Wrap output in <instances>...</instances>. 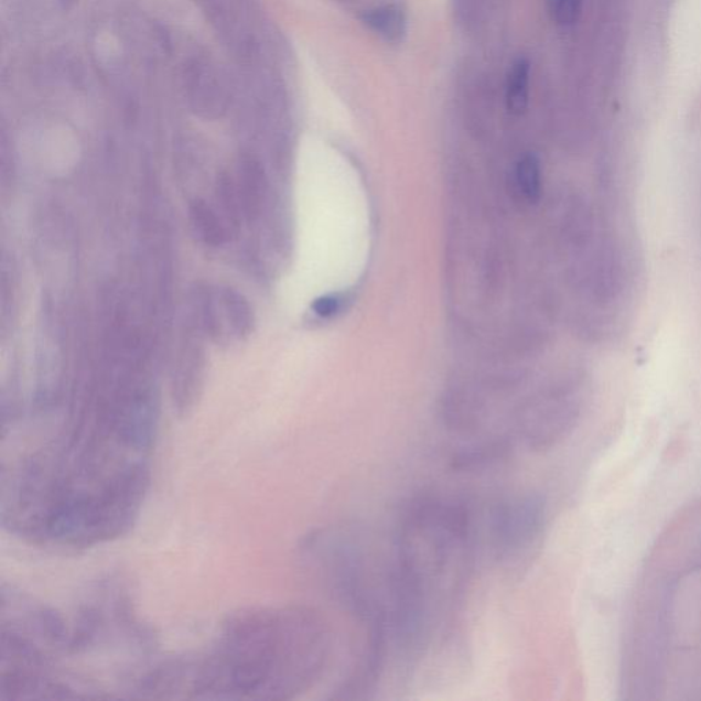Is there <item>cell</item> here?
Masks as SVG:
<instances>
[{
    "mask_svg": "<svg viewBox=\"0 0 701 701\" xmlns=\"http://www.w3.org/2000/svg\"><path fill=\"white\" fill-rule=\"evenodd\" d=\"M331 655V627L314 608H239L220 622L205 651L162 660L152 677L151 697L292 700L321 680Z\"/></svg>",
    "mask_w": 701,
    "mask_h": 701,
    "instance_id": "1",
    "label": "cell"
},
{
    "mask_svg": "<svg viewBox=\"0 0 701 701\" xmlns=\"http://www.w3.org/2000/svg\"><path fill=\"white\" fill-rule=\"evenodd\" d=\"M474 541L465 503L423 497L401 517L388 567V635L389 649L407 671L454 636Z\"/></svg>",
    "mask_w": 701,
    "mask_h": 701,
    "instance_id": "2",
    "label": "cell"
},
{
    "mask_svg": "<svg viewBox=\"0 0 701 701\" xmlns=\"http://www.w3.org/2000/svg\"><path fill=\"white\" fill-rule=\"evenodd\" d=\"M547 508L540 496L526 494L497 503L489 517V539L495 558L507 567L528 562L546 533Z\"/></svg>",
    "mask_w": 701,
    "mask_h": 701,
    "instance_id": "3",
    "label": "cell"
},
{
    "mask_svg": "<svg viewBox=\"0 0 701 701\" xmlns=\"http://www.w3.org/2000/svg\"><path fill=\"white\" fill-rule=\"evenodd\" d=\"M194 303L197 324L213 342L226 344L251 335L256 325L251 304L235 288L203 287Z\"/></svg>",
    "mask_w": 701,
    "mask_h": 701,
    "instance_id": "4",
    "label": "cell"
},
{
    "mask_svg": "<svg viewBox=\"0 0 701 701\" xmlns=\"http://www.w3.org/2000/svg\"><path fill=\"white\" fill-rule=\"evenodd\" d=\"M184 89L190 109L206 120H217L229 109L228 78L211 60H192L185 66Z\"/></svg>",
    "mask_w": 701,
    "mask_h": 701,
    "instance_id": "5",
    "label": "cell"
},
{
    "mask_svg": "<svg viewBox=\"0 0 701 701\" xmlns=\"http://www.w3.org/2000/svg\"><path fill=\"white\" fill-rule=\"evenodd\" d=\"M237 194H239L242 217L251 223L262 212L268 195V179L261 162L252 155L241 157L237 172Z\"/></svg>",
    "mask_w": 701,
    "mask_h": 701,
    "instance_id": "6",
    "label": "cell"
},
{
    "mask_svg": "<svg viewBox=\"0 0 701 701\" xmlns=\"http://www.w3.org/2000/svg\"><path fill=\"white\" fill-rule=\"evenodd\" d=\"M188 218L192 231L203 245L218 248L228 241V226H225L218 213L206 201H192L188 206Z\"/></svg>",
    "mask_w": 701,
    "mask_h": 701,
    "instance_id": "7",
    "label": "cell"
},
{
    "mask_svg": "<svg viewBox=\"0 0 701 701\" xmlns=\"http://www.w3.org/2000/svg\"><path fill=\"white\" fill-rule=\"evenodd\" d=\"M364 21L388 42H399L405 36L407 19L406 11L400 4H387L370 10L365 14Z\"/></svg>",
    "mask_w": 701,
    "mask_h": 701,
    "instance_id": "8",
    "label": "cell"
},
{
    "mask_svg": "<svg viewBox=\"0 0 701 701\" xmlns=\"http://www.w3.org/2000/svg\"><path fill=\"white\" fill-rule=\"evenodd\" d=\"M529 62L519 60L513 66L507 84V107L513 115H524L529 99Z\"/></svg>",
    "mask_w": 701,
    "mask_h": 701,
    "instance_id": "9",
    "label": "cell"
},
{
    "mask_svg": "<svg viewBox=\"0 0 701 701\" xmlns=\"http://www.w3.org/2000/svg\"><path fill=\"white\" fill-rule=\"evenodd\" d=\"M517 180L519 188L528 201L539 199L541 191L540 165L533 155H526L517 166Z\"/></svg>",
    "mask_w": 701,
    "mask_h": 701,
    "instance_id": "10",
    "label": "cell"
},
{
    "mask_svg": "<svg viewBox=\"0 0 701 701\" xmlns=\"http://www.w3.org/2000/svg\"><path fill=\"white\" fill-rule=\"evenodd\" d=\"M582 0H553L552 14L557 24L573 25L581 14Z\"/></svg>",
    "mask_w": 701,
    "mask_h": 701,
    "instance_id": "11",
    "label": "cell"
},
{
    "mask_svg": "<svg viewBox=\"0 0 701 701\" xmlns=\"http://www.w3.org/2000/svg\"><path fill=\"white\" fill-rule=\"evenodd\" d=\"M342 299L338 295H325L319 299H315L313 304H311V310L315 315H319L320 319H332L335 316L338 311L342 309Z\"/></svg>",
    "mask_w": 701,
    "mask_h": 701,
    "instance_id": "12",
    "label": "cell"
},
{
    "mask_svg": "<svg viewBox=\"0 0 701 701\" xmlns=\"http://www.w3.org/2000/svg\"><path fill=\"white\" fill-rule=\"evenodd\" d=\"M58 2L60 8L64 11H69L76 8V4L80 2V0H56Z\"/></svg>",
    "mask_w": 701,
    "mask_h": 701,
    "instance_id": "13",
    "label": "cell"
}]
</instances>
